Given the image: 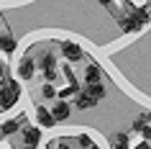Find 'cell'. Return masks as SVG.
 Returning a JSON list of instances; mask_svg holds the SVG:
<instances>
[{"instance_id":"cell-1","label":"cell","mask_w":151,"mask_h":149,"mask_svg":"<svg viewBox=\"0 0 151 149\" xmlns=\"http://www.w3.org/2000/svg\"><path fill=\"white\" fill-rule=\"evenodd\" d=\"M149 21H151V10H149V8H131L128 13H123V16L118 18L120 31H123V33H136V31H141Z\"/></svg>"},{"instance_id":"cell-2","label":"cell","mask_w":151,"mask_h":149,"mask_svg":"<svg viewBox=\"0 0 151 149\" xmlns=\"http://www.w3.org/2000/svg\"><path fill=\"white\" fill-rule=\"evenodd\" d=\"M18 98H21V85H18V82L8 80L5 85L0 87V105H3V108H13L18 103Z\"/></svg>"},{"instance_id":"cell-3","label":"cell","mask_w":151,"mask_h":149,"mask_svg":"<svg viewBox=\"0 0 151 149\" xmlns=\"http://www.w3.org/2000/svg\"><path fill=\"white\" fill-rule=\"evenodd\" d=\"M69 113H72V108H69V103L64 100V98H56V100L51 103V116H54L56 124H59V121H67Z\"/></svg>"},{"instance_id":"cell-4","label":"cell","mask_w":151,"mask_h":149,"mask_svg":"<svg viewBox=\"0 0 151 149\" xmlns=\"http://www.w3.org/2000/svg\"><path fill=\"white\" fill-rule=\"evenodd\" d=\"M62 54L67 57L69 62H80L82 57H85V52H82V47L77 41H62Z\"/></svg>"},{"instance_id":"cell-5","label":"cell","mask_w":151,"mask_h":149,"mask_svg":"<svg viewBox=\"0 0 151 149\" xmlns=\"http://www.w3.org/2000/svg\"><path fill=\"white\" fill-rule=\"evenodd\" d=\"M41 70H44V75H46V80H54L56 77V59H54V54H41Z\"/></svg>"},{"instance_id":"cell-6","label":"cell","mask_w":151,"mask_h":149,"mask_svg":"<svg viewBox=\"0 0 151 149\" xmlns=\"http://www.w3.org/2000/svg\"><path fill=\"white\" fill-rule=\"evenodd\" d=\"M33 72H36V64H33L31 57L26 54L23 59L18 62V77H21V80H31V77H33Z\"/></svg>"},{"instance_id":"cell-7","label":"cell","mask_w":151,"mask_h":149,"mask_svg":"<svg viewBox=\"0 0 151 149\" xmlns=\"http://www.w3.org/2000/svg\"><path fill=\"white\" fill-rule=\"evenodd\" d=\"M23 141L28 149H36V144L41 141V131L36 129V126H26L23 129Z\"/></svg>"},{"instance_id":"cell-8","label":"cell","mask_w":151,"mask_h":149,"mask_svg":"<svg viewBox=\"0 0 151 149\" xmlns=\"http://www.w3.org/2000/svg\"><path fill=\"white\" fill-rule=\"evenodd\" d=\"M0 52H3L5 57H10L13 52H16V39H13V33H10V31L0 33Z\"/></svg>"},{"instance_id":"cell-9","label":"cell","mask_w":151,"mask_h":149,"mask_svg":"<svg viewBox=\"0 0 151 149\" xmlns=\"http://www.w3.org/2000/svg\"><path fill=\"white\" fill-rule=\"evenodd\" d=\"M23 129V116L18 118H10V121H5V124H0V134H5V136H10V134H16Z\"/></svg>"},{"instance_id":"cell-10","label":"cell","mask_w":151,"mask_h":149,"mask_svg":"<svg viewBox=\"0 0 151 149\" xmlns=\"http://www.w3.org/2000/svg\"><path fill=\"white\" fill-rule=\"evenodd\" d=\"M100 77H103V70H100V64L90 62L87 67H85V82H87V85H92V82H100Z\"/></svg>"},{"instance_id":"cell-11","label":"cell","mask_w":151,"mask_h":149,"mask_svg":"<svg viewBox=\"0 0 151 149\" xmlns=\"http://www.w3.org/2000/svg\"><path fill=\"white\" fill-rule=\"evenodd\" d=\"M36 121H39L41 126H46V129L56 124V121H54V116H51V110H49L46 105H39V108H36Z\"/></svg>"},{"instance_id":"cell-12","label":"cell","mask_w":151,"mask_h":149,"mask_svg":"<svg viewBox=\"0 0 151 149\" xmlns=\"http://www.w3.org/2000/svg\"><path fill=\"white\" fill-rule=\"evenodd\" d=\"M85 93H87L92 100H103L105 95H108V90H105L103 82H92V85H87V90H85Z\"/></svg>"},{"instance_id":"cell-13","label":"cell","mask_w":151,"mask_h":149,"mask_svg":"<svg viewBox=\"0 0 151 149\" xmlns=\"http://www.w3.org/2000/svg\"><path fill=\"white\" fill-rule=\"evenodd\" d=\"M128 144H131V136H128V134H115V136H113V149H131L128 147Z\"/></svg>"},{"instance_id":"cell-14","label":"cell","mask_w":151,"mask_h":149,"mask_svg":"<svg viewBox=\"0 0 151 149\" xmlns=\"http://www.w3.org/2000/svg\"><path fill=\"white\" fill-rule=\"evenodd\" d=\"M92 105H97V100H92L87 93H77V108L87 110V108H92Z\"/></svg>"},{"instance_id":"cell-15","label":"cell","mask_w":151,"mask_h":149,"mask_svg":"<svg viewBox=\"0 0 151 149\" xmlns=\"http://www.w3.org/2000/svg\"><path fill=\"white\" fill-rule=\"evenodd\" d=\"M41 95H44L46 100H56V98H59V93H56V87L51 85V82H46V85L41 87Z\"/></svg>"},{"instance_id":"cell-16","label":"cell","mask_w":151,"mask_h":149,"mask_svg":"<svg viewBox=\"0 0 151 149\" xmlns=\"http://www.w3.org/2000/svg\"><path fill=\"white\" fill-rule=\"evenodd\" d=\"M141 134H143V139H146V141H151V126H149V124L143 126V131H141Z\"/></svg>"},{"instance_id":"cell-17","label":"cell","mask_w":151,"mask_h":149,"mask_svg":"<svg viewBox=\"0 0 151 149\" xmlns=\"http://www.w3.org/2000/svg\"><path fill=\"white\" fill-rule=\"evenodd\" d=\"M131 149H151V144L143 139V141H138V144H136V147H131Z\"/></svg>"},{"instance_id":"cell-18","label":"cell","mask_w":151,"mask_h":149,"mask_svg":"<svg viewBox=\"0 0 151 149\" xmlns=\"http://www.w3.org/2000/svg\"><path fill=\"white\" fill-rule=\"evenodd\" d=\"M97 3H100L103 8H110V5H113V0H97Z\"/></svg>"},{"instance_id":"cell-19","label":"cell","mask_w":151,"mask_h":149,"mask_svg":"<svg viewBox=\"0 0 151 149\" xmlns=\"http://www.w3.org/2000/svg\"><path fill=\"white\" fill-rule=\"evenodd\" d=\"M59 149H69V147H67V144H59Z\"/></svg>"},{"instance_id":"cell-20","label":"cell","mask_w":151,"mask_h":149,"mask_svg":"<svg viewBox=\"0 0 151 149\" xmlns=\"http://www.w3.org/2000/svg\"><path fill=\"white\" fill-rule=\"evenodd\" d=\"M149 10H151V3H149Z\"/></svg>"}]
</instances>
